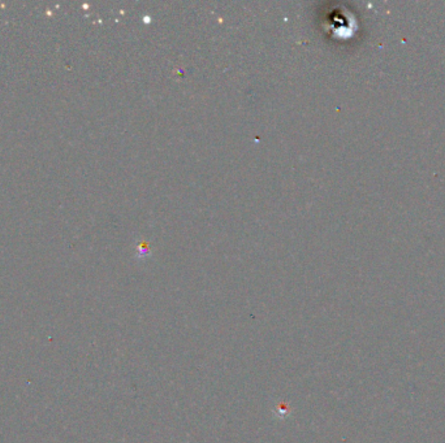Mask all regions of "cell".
Masks as SVG:
<instances>
[{"label":"cell","mask_w":445,"mask_h":443,"mask_svg":"<svg viewBox=\"0 0 445 443\" xmlns=\"http://www.w3.org/2000/svg\"><path fill=\"white\" fill-rule=\"evenodd\" d=\"M290 412H292V410H290V407L288 403H280V404L276 407V410H275V415H276L279 419H285V417L289 416Z\"/></svg>","instance_id":"cell-1"}]
</instances>
